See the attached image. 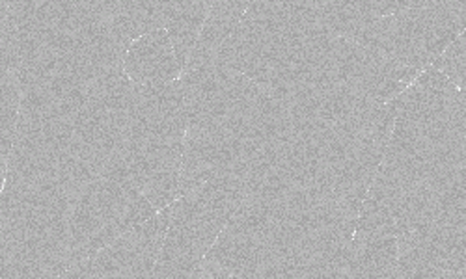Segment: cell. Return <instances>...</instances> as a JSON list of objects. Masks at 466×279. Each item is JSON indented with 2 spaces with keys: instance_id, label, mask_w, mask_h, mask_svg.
<instances>
[{
  "instance_id": "cell-1",
  "label": "cell",
  "mask_w": 466,
  "mask_h": 279,
  "mask_svg": "<svg viewBox=\"0 0 466 279\" xmlns=\"http://www.w3.org/2000/svg\"><path fill=\"white\" fill-rule=\"evenodd\" d=\"M124 69L135 85H167L181 76L168 32L155 28L129 45Z\"/></svg>"
},
{
  "instance_id": "cell-2",
  "label": "cell",
  "mask_w": 466,
  "mask_h": 279,
  "mask_svg": "<svg viewBox=\"0 0 466 279\" xmlns=\"http://www.w3.org/2000/svg\"><path fill=\"white\" fill-rule=\"evenodd\" d=\"M398 236H353L345 277H396Z\"/></svg>"
},
{
  "instance_id": "cell-3",
  "label": "cell",
  "mask_w": 466,
  "mask_h": 279,
  "mask_svg": "<svg viewBox=\"0 0 466 279\" xmlns=\"http://www.w3.org/2000/svg\"><path fill=\"white\" fill-rule=\"evenodd\" d=\"M464 62H466L464 32H461L444 49V53L439 58H435L430 65H433L442 75H446L459 90H464Z\"/></svg>"
}]
</instances>
